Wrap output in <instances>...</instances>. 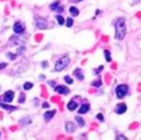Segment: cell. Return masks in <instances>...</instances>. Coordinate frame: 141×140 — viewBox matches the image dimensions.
I'll list each match as a JSON object with an SVG mask.
<instances>
[{"label":"cell","instance_id":"cell-1","mask_svg":"<svg viewBox=\"0 0 141 140\" xmlns=\"http://www.w3.org/2000/svg\"><path fill=\"white\" fill-rule=\"evenodd\" d=\"M115 38L117 41H122L126 37V21L123 18H120L115 23Z\"/></svg>","mask_w":141,"mask_h":140},{"label":"cell","instance_id":"cell-2","mask_svg":"<svg viewBox=\"0 0 141 140\" xmlns=\"http://www.w3.org/2000/svg\"><path fill=\"white\" fill-rule=\"evenodd\" d=\"M69 63H70V58L68 56L60 57V58L56 62V64H55V70H56V71H62L64 68L68 67Z\"/></svg>","mask_w":141,"mask_h":140},{"label":"cell","instance_id":"cell-3","mask_svg":"<svg viewBox=\"0 0 141 140\" xmlns=\"http://www.w3.org/2000/svg\"><path fill=\"white\" fill-rule=\"evenodd\" d=\"M128 93V87L126 84H120L116 87V96L119 98H123Z\"/></svg>","mask_w":141,"mask_h":140},{"label":"cell","instance_id":"cell-4","mask_svg":"<svg viewBox=\"0 0 141 140\" xmlns=\"http://www.w3.org/2000/svg\"><path fill=\"white\" fill-rule=\"evenodd\" d=\"M36 21V26L38 28H40V30H44V28H47L49 26V23H47V20H45V19H43L40 17H36V19H34Z\"/></svg>","mask_w":141,"mask_h":140},{"label":"cell","instance_id":"cell-5","mask_svg":"<svg viewBox=\"0 0 141 140\" xmlns=\"http://www.w3.org/2000/svg\"><path fill=\"white\" fill-rule=\"evenodd\" d=\"M24 30H25V26H24V24L23 23H20V21H17L15 24H14L13 26V31L17 33V35H20V33H23L24 32Z\"/></svg>","mask_w":141,"mask_h":140},{"label":"cell","instance_id":"cell-6","mask_svg":"<svg viewBox=\"0 0 141 140\" xmlns=\"http://www.w3.org/2000/svg\"><path fill=\"white\" fill-rule=\"evenodd\" d=\"M55 91L57 93H59V94H64V95H67V94H69V88H67L65 85H57L56 88H55Z\"/></svg>","mask_w":141,"mask_h":140},{"label":"cell","instance_id":"cell-7","mask_svg":"<svg viewBox=\"0 0 141 140\" xmlns=\"http://www.w3.org/2000/svg\"><path fill=\"white\" fill-rule=\"evenodd\" d=\"M13 96H14V93L12 91V90H8V91H6L5 95H4V101L7 102V103H10V102H12Z\"/></svg>","mask_w":141,"mask_h":140},{"label":"cell","instance_id":"cell-8","mask_svg":"<svg viewBox=\"0 0 141 140\" xmlns=\"http://www.w3.org/2000/svg\"><path fill=\"white\" fill-rule=\"evenodd\" d=\"M126 111H127V106L125 103H119L116 106V108H115V112L117 113V114H123Z\"/></svg>","mask_w":141,"mask_h":140},{"label":"cell","instance_id":"cell-9","mask_svg":"<svg viewBox=\"0 0 141 140\" xmlns=\"http://www.w3.org/2000/svg\"><path fill=\"white\" fill-rule=\"evenodd\" d=\"M75 129H76V125H74L72 122H70V121H69V122H67V124H65V131H67L68 133L74 132Z\"/></svg>","mask_w":141,"mask_h":140},{"label":"cell","instance_id":"cell-10","mask_svg":"<svg viewBox=\"0 0 141 140\" xmlns=\"http://www.w3.org/2000/svg\"><path fill=\"white\" fill-rule=\"evenodd\" d=\"M89 109H90V106H89L88 103H83V105L81 106V108L78 109V113H80V114H84V113L89 112Z\"/></svg>","mask_w":141,"mask_h":140},{"label":"cell","instance_id":"cell-11","mask_svg":"<svg viewBox=\"0 0 141 140\" xmlns=\"http://www.w3.org/2000/svg\"><path fill=\"white\" fill-rule=\"evenodd\" d=\"M55 114H56V111H49V112H46L44 114V119H45L46 121H49V120H51V119L54 118Z\"/></svg>","mask_w":141,"mask_h":140},{"label":"cell","instance_id":"cell-12","mask_svg":"<svg viewBox=\"0 0 141 140\" xmlns=\"http://www.w3.org/2000/svg\"><path fill=\"white\" fill-rule=\"evenodd\" d=\"M77 106H78L77 102H76L75 100H71L70 102L68 103V109H69V111H75V109L77 108Z\"/></svg>","mask_w":141,"mask_h":140},{"label":"cell","instance_id":"cell-13","mask_svg":"<svg viewBox=\"0 0 141 140\" xmlns=\"http://www.w3.org/2000/svg\"><path fill=\"white\" fill-rule=\"evenodd\" d=\"M0 107L6 109V111H8V112H12V111L17 109V107H12V106H8V105H5V103H0Z\"/></svg>","mask_w":141,"mask_h":140},{"label":"cell","instance_id":"cell-14","mask_svg":"<svg viewBox=\"0 0 141 140\" xmlns=\"http://www.w3.org/2000/svg\"><path fill=\"white\" fill-rule=\"evenodd\" d=\"M74 75L78 78V80H83V74H82V70L81 69H76L74 70Z\"/></svg>","mask_w":141,"mask_h":140},{"label":"cell","instance_id":"cell-15","mask_svg":"<svg viewBox=\"0 0 141 140\" xmlns=\"http://www.w3.org/2000/svg\"><path fill=\"white\" fill-rule=\"evenodd\" d=\"M70 14L72 15V17H77V15L80 14V12H78V8H77V7H75V6L70 7Z\"/></svg>","mask_w":141,"mask_h":140},{"label":"cell","instance_id":"cell-16","mask_svg":"<svg viewBox=\"0 0 141 140\" xmlns=\"http://www.w3.org/2000/svg\"><path fill=\"white\" fill-rule=\"evenodd\" d=\"M30 122H31V119H30V118H24V119H21V120L19 121V125L25 126V125H28Z\"/></svg>","mask_w":141,"mask_h":140},{"label":"cell","instance_id":"cell-17","mask_svg":"<svg viewBox=\"0 0 141 140\" xmlns=\"http://www.w3.org/2000/svg\"><path fill=\"white\" fill-rule=\"evenodd\" d=\"M76 121L78 122V125H80V126H84L85 125V121L81 118V116H76Z\"/></svg>","mask_w":141,"mask_h":140},{"label":"cell","instance_id":"cell-18","mask_svg":"<svg viewBox=\"0 0 141 140\" xmlns=\"http://www.w3.org/2000/svg\"><path fill=\"white\" fill-rule=\"evenodd\" d=\"M57 23H58L59 25H63V24L65 23V19H64L62 15H57Z\"/></svg>","mask_w":141,"mask_h":140},{"label":"cell","instance_id":"cell-19","mask_svg":"<svg viewBox=\"0 0 141 140\" xmlns=\"http://www.w3.org/2000/svg\"><path fill=\"white\" fill-rule=\"evenodd\" d=\"M58 6H59V0H57V1H55V2H52V4L50 5V8H51V10H56Z\"/></svg>","mask_w":141,"mask_h":140},{"label":"cell","instance_id":"cell-20","mask_svg":"<svg viewBox=\"0 0 141 140\" xmlns=\"http://www.w3.org/2000/svg\"><path fill=\"white\" fill-rule=\"evenodd\" d=\"M32 87H33V84L31 83V82H26V83H24V89H25V90H30V89H32Z\"/></svg>","mask_w":141,"mask_h":140},{"label":"cell","instance_id":"cell-21","mask_svg":"<svg viewBox=\"0 0 141 140\" xmlns=\"http://www.w3.org/2000/svg\"><path fill=\"white\" fill-rule=\"evenodd\" d=\"M64 81H65V83H68V84H72V83H74V80L71 78L70 76H65V77H64Z\"/></svg>","mask_w":141,"mask_h":140},{"label":"cell","instance_id":"cell-22","mask_svg":"<svg viewBox=\"0 0 141 140\" xmlns=\"http://www.w3.org/2000/svg\"><path fill=\"white\" fill-rule=\"evenodd\" d=\"M104 55H106V59H107V62H110V61H112V56H110V52H109L108 50H106V51H104Z\"/></svg>","mask_w":141,"mask_h":140},{"label":"cell","instance_id":"cell-23","mask_svg":"<svg viewBox=\"0 0 141 140\" xmlns=\"http://www.w3.org/2000/svg\"><path fill=\"white\" fill-rule=\"evenodd\" d=\"M72 24H74L72 18H68V19H67V26H68V28H71V26H72Z\"/></svg>","mask_w":141,"mask_h":140},{"label":"cell","instance_id":"cell-24","mask_svg":"<svg viewBox=\"0 0 141 140\" xmlns=\"http://www.w3.org/2000/svg\"><path fill=\"white\" fill-rule=\"evenodd\" d=\"M91 85H94V87H101V85H102V82H101V81H94V82H93V83H91Z\"/></svg>","mask_w":141,"mask_h":140},{"label":"cell","instance_id":"cell-25","mask_svg":"<svg viewBox=\"0 0 141 140\" xmlns=\"http://www.w3.org/2000/svg\"><path fill=\"white\" fill-rule=\"evenodd\" d=\"M24 102H25V94H21L19 98V103H24Z\"/></svg>","mask_w":141,"mask_h":140},{"label":"cell","instance_id":"cell-26","mask_svg":"<svg viewBox=\"0 0 141 140\" xmlns=\"http://www.w3.org/2000/svg\"><path fill=\"white\" fill-rule=\"evenodd\" d=\"M7 57H8L10 59H14V58H15V55H14V54H11V52H8V54H7Z\"/></svg>","mask_w":141,"mask_h":140},{"label":"cell","instance_id":"cell-27","mask_svg":"<svg viewBox=\"0 0 141 140\" xmlns=\"http://www.w3.org/2000/svg\"><path fill=\"white\" fill-rule=\"evenodd\" d=\"M97 119H99L100 121H104V118H103V115L100 113V114H97Z\"/></svg>","mask_w":141,"mask_h":140},{"label":"cell","instance_id":"cell-28","mask_svg":"<svg viewBox=\"0 0 141 140\" xmlns=\"http://www.w3.org/2000/svg\"><path fill=\"white\" fill-rule=\"evenodd\" d=\"M102 70H103V67L101 65V67H99V69L97 70H94V74H99L100 71H102Z\"/></svg>","mask_w":141,"mask_h":140},{"label":"cell","instance_id":"cell-29","mask_svg":"<svg viewBox=\"0 0 141 140\" xmlns=\"http://www.w3.org/2000/svg\"><path fill=\"white\" fill-rule=\"evenodd\" d=\"M56 11L58 12V13H60V12H63V7H60V6H58L56 8Z\"/></svg>","mask_w":141,"mask_h":140},{"label":"cell","instance_id":"cell-30","mask_svg":"<svg viewBox=\"0 0 141 140\" xmlns=\"http://www.w3.org/2000/svg\"><path fill=\"white\" fill-rule=\"evenodd\" d=\"M6 65H7L6 63H0V69H5V68H6Z\"/></svg>","mask_w":141,"mask_h":140},{"label":"cell","instance_id":"cell-31","mask_svg":"<svg viewBox=\"0 0 141 140\" xmlns=\"http://www.w3.org/2000/svg\"><path fill=\"white\" fill-rule=\"evenodd\" d=\"M43 107H44V108H49V103H47V102H45V103L43 105Z\"/></svg>","mask_w":141,"mask_h":140},{"label":"cell","instance_id":"cell-32","mask_svg":"<svg viewBox=\"0 0 141 140\" xmlns=\"http://www.w3.org/2000/svg\"><path fill=\"white\" fill-rule=\"evenodd\" d=\"M117 139H126V137H122V135H117Z\"/></svg>","mask_w":141,"mask_h":140},{"label":"cell","instance_id":"cell-33","mask_svg":"<svg viewBox=\"0 0 141 140\" xmlns=\"http://www.w3.org/2000/svg\"><path fill=\"white\" fill-rule=\"evenodd\" d=\"M47 65V62H43V67H46Z\"/></svg>","mask_w":141,"mask_h":140},{"label":"cell","instance_id":"cell-34","mask_svg":"<svg viewBox=\"0 0 141 140\" xmlns=\"http://www.w3.org/2000/svg\"><path fill=\"white\" fill-rule=\"evenodd\" d=\"M74 2H80V1H83V0H72Z\"/></svg>","mask_w":141,"mask_h":140},{"label":"cell","instance_id":"cell-35","mask_svg":"<svg viewBox=\"0 0 141 140\" xmlns=\"http://www.w3.org/2000/svg\"><path fill=\"white\" fill-rule=\"evenodd\" d=\"M0 135H1V132H0Z\"/></svg>","mask_w":141,"mask_h":140},{"label":"cell","instance_id":"cell-36","mask_svg":"<svg viewBox=\"0 0 141 140\" xmlns=\"http://www.w3.org/2000/svg\"><path fill=\"white\" fill-rule=\"evenodd\" d=\"M0 89H1V87H0Z\"/></svg>","mask_w":141,"mask_h":140}]
</instances>
